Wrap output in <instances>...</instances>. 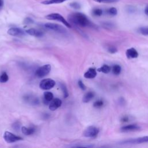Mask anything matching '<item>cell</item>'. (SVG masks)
Wrapping results in <instances>:
<instances>
[{
	"label": "cell",
	"instance_id": "cell-34",
	"mask_svg": "<svg viewBox=\"0 0 148 148\" xmlns=\"http://www.w3.org/2000/svg\"><path fill=\"white\" fill-rule=\"evenodd\" d=\"M128 117L127 116H124L121 119V121L123 122H126V121H128Z\"/></svg>",
	"mask_w": 148,
	"mask_h": 148
},
{
	"label": "cell",
	"instance_id": "cell-33",
	"mask_svg": "<svg viewBox=\"0 0 148 148\" xmlns=\"http://www.w3.org/2000/svg\"><path fill=\"white\" fill-rule=\"evenodd\" d=\"M103 26L105 28H112L113 25L110 23H103Z\"/></svg>",
	"mask_w": 148,
	"mask_h": 148
},
{
	"label": "cell",
	"instance_id": "cell-36",
	"mask_svg": "<svg viewBox=\"0 0 148 148\" xmlns=\"http://www.w3.org/2000/svg\"><path fill=\"white\" fill-rule=\"evenodd\" d=\"M3 5V0H0V8L2 7Z\"/></svg>",
	"mask_w": 148,
	"mask_h": 148
},
{
	"label": "cell",
	"instance_id": "cell-9",
	"mask_svg": "<svg viewBox=\"0 0 148 148\" xmlns=\"http://www.w3.org/2000/svg\"><path fill=\"white\" fill-rule=\"evenodd\" d=\"M8 34L12 36H24L27 33L23 29L18 27H12L8 29Z\"/></svg>",
	"mask_w": 148,
	"mask_h": 148
},
{
	"label": "cell",
	"instance_id": "cell-28",
	"mask_svg": "<svg viewBox=\"0 0 148 148\" xmlns=\"http://www.w3.org/2000/svg\"><path fill=\"white\" fill-rule=\"evenodd\" d=\"M95 2H99V3H113V2H117L119 0H93Z\"/></svg>",
	"mask_w": 148,
	"mask_h": 148
},
{
	"label": "cell",
	"instance_id": "cell-8",
	"mask_svg": "<svg viewBox=\"0 0 148 148\" xmlns=\"http://www.w3.org/2000/svg\"><path fill=\"white\" fill-rule=\"evenodd\" d=\"M146 142H148V136L139 137L135 139H127L121 141L120 143L121 144H138Z\"/></svg>",
	"mask_w": 148,
	"mask_h": 148
},
{
	"label": "cell",
	"instance_id": "cell-6",
	"mask_svg": "<svg viewBox=\"0 0 148 148\" xmlns=\"http://www.w3.org/2000/svg\"><path fill=\"white\" fill-rule=\"evenodd\" d=\"M99 129L95 126H89L83 132V136L87 138H94L99 133Z\"/></svg>",
	"mask_w": 148,
	"mask_h": 148
},
{
	"label": "cell",
	"instance_id": "cell-3",
	"mask_svg": "<svg viewBox=\"0 0 148 148\" xmlns=\"http://www.w3.org/2000/svg\"><path fill=\"white\" fill-rule=\"evenodd\" d=\"M51 71V65L50 64H46L39 67L35 71V75L38 77H43L47 75Z\"/></svg>",
	"mask_w": 148,
	"mask_h": 148
},
{
	"label": "cell",
	"instance_id": "cell-23",
	"mask_svg": "<svg viewBox=\"0 0 148 148\" xmlns=\"http://www.w3.org/2000/svg\"><path fill=\"white\" fill-rule=\"evenodd\" d=\"M106 13L110 15V16H116L117 14V10L116 8H114V7H112V8H109L107 10H106Z\"/></svg>",
	"mask_w": 148,
	"mask_h": 148
},
{
	"label": "cell",
	"instance_id": "cell-22",
	"mask_svg": "<svg viewBox=\"0 0 148 148\" xmlns=\"http://www.w3.org/2000/svg\"><path fill=\"white\" fill-rule=\"evenodd\" d=\"M25 100L28 102H29L32 103L33 105H37L39 103V101H38V98H35V97L32 98L31 96L26 97H25Z\"/></svg>",
	"mask_w": 148,
	"mask_h": 148
},
{
	"label": "cell",
	"instance_id": "cell-17",
	"mask_svg": "<svg viewBox=\"0 0 148 148\" xmlns=\"http://www.w3.org/2000/svg\"><path fill=\"white\" fill-rule=\"evenodd\" d=\"M43 97H44V102L45 104H48L49 102H50L54 97V95L52 92H45L43 94Z\"/></svg>",
	"mask_w": 148,
	"mask_h": 148
},
{
	"label": "cell",
	"instance_id": "cell-27",
	"mask_svg": "<svg viewBox=\"0 0 148 148\" xmlns=\"http://www.w3.org/2000/svg\"><path fill=\"white\" fill-rule=\"evenodd\" d=\"M140 32L144 35H148V26L143 27L139 28Z\"/></svg>",
	"mask_w": 148,
	"mask_h": 148
},
{
	"label": "cell",
	"instance_id": "cell-2",
	"mask_svg": "<svg viewBox=\"0 0 148 148\" xmlns=\"http://www.w3.org/2000/svg\"><path fill=\"white\" fill-rule=\"evenodd\" d=\"M45 18L46 19L50 20L58 21L62 23V24H64L68 28H71L72 27V25H71V24L69 23H68L66 20V19L62 15H61L59 13H50V14H49L46 15L45 16Z\"/></svg>",
	"mask_w": 148,
	"mask_h": 148
},
{
	"label": "cell",
	"instance_id": "cell-4",
	"mask_svg": "<svg viewBox=\"0 0 148 148\" xmlns=\"http://www.w3.org/2000/svg\"><path fill=\"white\" fill-rule=\"evenodd\" d=\"M3 137L5 141L8 143H14L17 141L23 140V138L21 136L16 135L9 131H5L4 132Z\"/></svg>",
	"mask_w": 148,
	"mask_h": 148
},
{
	"label": "cell",
	"instance_id": "cell-13",
	"mask_svg": "<svg viewBox=\"0 0 148 148\" xmlns=\"http://www.w3.org/2000/svg\"><path fill=\"white\" fill-rule=\"evenodd\" d=\"M97 71L93 68H89L84 74V77L87 79H93L97 76Z\"/></svg>",
	"mask_w": 148,
	"mask_h": 148
},
{
	"label": "cell",
	"instance_id": "cell-29",
	"mask_svg": "<svg viewBox=\"0 0 148 148\" xmlns=\"http://www.w3.org/2000/svg\"><path fill=\"white\" fill-rule=\"evenodd\" d=\"M69 5H70L71 7H72V8H74L75 9H79L81 7L80 5L78 2H73L69 4Z\"/></svg>",
	"mask_w": 148,
	"mask_h": 148
},
{
	"label": "cell",
	"instance_id": "cell-14",
	"mask_svg": "<svg viewBox=\"0 0 148 148\" xmlns=\"http://www.w3.org/2000/svg\"><path fill=\"white\" fill-rule=\"evenodd\" d=\"M26 33L31 36H36V37H41L43 35V34L42 31H39L35 28H30L25 31Z\"/></svg>",
	"mask_w": 148,
	"mask_h": 148
},
{
	"label": "cell",
	"instance_id": "cell-25",
	"mask_svg": "<svg viewBox=\"0 0 148 148\" xmlns=\"http://www.w3.org/2000/svg\"><path fill=\"white\" fill-rule=\"evenodd\" d=\"M60 86H61V90L64 93V98H66L68 97V90H67V88L66 87V86L63 84V83H61L60 84Z\"/></svg>",
	"mask_w": 148,
	"mask_h": 148
},
{
	"label": "cell",
	"instance_id": "cell-18",
	"mask_svg": "<svg viewBox=\"0 0 148 148\" xmlns=\"http://www.w3.org/2000/svg\"><path fill=\"white\" fill-rule=\"evenodd\" d=\"M67 0H45L41 2V3L44 5H51V4H58L61 3Z\"/></svg>",
	"mask_w": 148,
	"mask_h": 148
},
{
	"label": "cell",
	"instance_id": "cell-10",
	"mask_svg": "<svg viewBox=\"0 0 148 148\" xmlns=\"http://www.w3.org/2000/svg\"><path fill=\"white\" fill-rule=\"evenodd\" d=\"M140 127L136 124H129V125H127L122 127L120 128V131L124 132H133V131H138L140 130Z\"/></svg>",
	"mask_w": 148,
	"mask_h": 148
},
{
	"label": "cell",
	"instance_id": "cell-12",
	"mask_svg": "<svg viewBox=\"0 0 148 148\" xmlns=\"http://www.w3.org/2000/svg\"><path fill=\"white\" fill-rule=\"evenodd\" d=\"M125 54H126L127 57L129 59L137 58L139 56V54H138L137 50L133 47L127 49Z\"/></svg>",
	"mask_w": 148,
	"mask_h": 148
},
{
	"label": "cell",
	"instance_id": "cell-30",
	"mask_svg": "<svg viewBox=\"0 0 148 148\" xmlns=\"http://www.w3.org/2000/svg\"><path fill=\"white\" fill-rule=\"evenodd\" d=\"M78 85H79V87L82 90H85L86 87V86L84 85V84L83 83V82H82V80H79L78 81Z\"/></svg>",
	"mask_w": 148,
	"mask_h": 148
},
{
	"label": "cell",
	"instance_id": "cell-32",
	"mask_svg": "<svg viewBox=\"0 0 148 148\" xmlns=\"http://www.w3.org/2000/svg\"><path fill=\"white\" fill-rule=\"evenodd\" d=\"M108 51L110 53H115L117 51V49L114 46H111L108 48Z\"/></svg>",
	"mask_w": 148,
	"mask_h": 148
},
{
	"label": "cell",
	"instance_id": "cell-7",
	"mask_svg": "<svg viewBox=\"0 0 148 148\" xmlns=\"http://www.w3.org/2000/svg\"><path fill=\"white\" fill-rule=\"evenodd\" d=\"M44 26L49 29L54 31L56 32H59V33H66V29L61 26V25L57 24H55V23H46Z\"/></svg>",
	"mask_w": 148,
	"mask_h": 148
},
{
	"label": "cell",
	"instance_id": "cell-15",
	"mask_svg": "<svg viewBox=\"0 0 148 148\" xmlns=\"http://www.w3.org/2000/svg\"><path fill=\"white\" fill-rule=\"evenodd\" d=\"M94 97V93L92 91H88L85 94L83 97V102L84 103H87L90 102Z\"/></svg>",
	"mask_w": 148,
	"mask_h": 148
},
{
	"label": "cell",
	"instance_id": "cell-1",
	"mask_svg": "<svg viewBox=\"0 0 148 148\" xmlns=\"http://www.w3.org/2000/svg\"><path fill=\"white\" fill-rule=\"evenodd\" d=\"M68 20L72 24L81 27H95V25L94 24L85 14L80 12H75L70 14L68 16Z\"/></svg>",
	"mask_w": 148,
	"mask_h": 148
},
{
	"label": "cell",
	"instance_id": "cell-26",
	"mask_svg": "<svg viewBox=\"0 0 148 148\" xmlns=\"http://www.w3.org/2000/svg\"><path fill=\"white\" fill-rule=\"evenodd\" d=\"M103 105V101L101 99H99V100H98V101H95L93 104L94 107H95L96 108H101Z\"/></svg>",
	"mask_w": 148,
	"mask_h": 148
},
{
	"label": "cell",
	"instance_id": "cell-5",
	"mask_svg": "<svg viewBox=\"0 0 148 148\" xmlns=\"http://www.w3.org/2000/svg\"><path fill=\"white\" fill-rule=\"evenodd\" d=\"M56 82L51 79H45L40 81L39 87L42 90H50L54 87Z\"/></svg>",
	"mask_w": 148,
	"mask_h": 148
},
{
	"label": "cell",
	"instance_id": "cell-16",
	"mask_svg": "<svg viewBox=\"0 0 148 148\" xmlns=\"http://www.w3.org/2000/svg\"><path fill=\"white\" fill-rule=\"evenodd\" d=\"M21 130L22 132L26 135H32L35 131V129L34 127H25L24 126L21 127Z\"/></svg>",
	"mask_w": 148,
	"mask_h": 148
},
{
	"label": "cell",
	"instance_id": "cell-11",
	"mask_svg": "<svg viewBox=\"0 0 148 148\" xmlns=\"http://www.w3.org/2000/svg\"><path fill=\"white\" fill-rule=\"evenodd\" d=\"M62 104V101L59 98L53 99L49 104V109L51 110H55L58 109Z\"/></svg>",
	"mask_w": 148,
	"mask_h": 148
},
{
	"label": "cell",
	"instance_id": "cell-24",
	"mask_svg": "<svg viewBox=\"0 0 148 148\" xmlns=\"http://www.w3.org/2000/svg\"><path fill=\"white\" fill-rule=\"evenodd\" d=\"M92 13L95 16H101L103 13V11L101 9L95 8L92 10Z\"/></svg>",
	"mask_w": 148,
	"mask_h": 148
},
{
	"label": "cell",
	"instance_id": "cell-35",
	"mask_svg": "<svg viewBox=\"0 0 148 148\" xmlns=\"http://www.w3.org/2000/svg\"><path fill=\"white\" fill-rule=\"evenodd\" d=\"M145 13L147 16H148V5H147L145 9Z\"/></svg>",
	"mask_w": 148,
	"mask_h": 148
},
{
	"label": "cell",
	"instance_id": "cell-31",
	"mask_svg": "<svg viewBox=\"0 0 148 148\" xmlns=\"http://www.w3.org/2000/svg\"><path fill=\"white\" fill-rule=\"evenodd\" d=\"M34 22L33 20L29 17H27L24 19V24H31Z\"/></svg>",
	"mask_w": 148,
	"mask_h": 148
},
{
	"label": "cell",
	"instance_id": "cell-21",
	"mask_svg": "<svg viewBox=\"0 0 148 148\" xmlns=\"http://www.w3.org/2000/svg\"><path fill=\"white\" fill-rule=\"evenodd\" d=\"M112 72L114 74V75H119L121 72V66L119 65H114L112 67Z\"/></svg>",
	"mask_w": 148,
	"mask_h": 148
},
{
	"label": "cell",
	"instance_id": "cell-19",
	"mask_svg": "<svg viewBox=\"0 0 148 148\" xmlns=\"http://www.w3.org/2000/svg\"><path fill=\"white\" fill-rule=\"evenodd\" d=\"M111 70V68L108 65H103L101 68H99L98 71L101 72H103L104 73H108Z\"/></svg>",
	"mask_w": 148,
	"mask_h": 148
},
{
	"label": "cell",
	"instance_id": "cell-20",
	"mask_svg": "<svg viewBox=\"0 0 148 148\" xmlns=\"http://www.w3.org/2000/svg\"><path fill=\"white\" fill-rule=\"evenodd\" d=\"M9 80V76L7 74L6 72H3L1 75H0V82L1 83H6Z\"/></svg>",
	"mask_w": 148,
	"mask_h": 148
}]
</instances>
